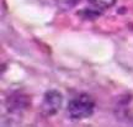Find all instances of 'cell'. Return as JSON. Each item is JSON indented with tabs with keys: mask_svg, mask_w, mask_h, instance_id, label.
I'll return each instance as SVG.
<instances>
[{
	"mask_svg": "<svg viewBox=\"0 0 133 127\" xmlns=\"http://www.w3.org/2000/svg\"><path fill=\"white\" fill-rule=\"evenodd\" d=\"M95 109V101L88 94H80L76 98L71 99L68 104L66 112L71 120H83L90 117Z\"/></svg>",
	"mask_w": 133,
	"mask_h": 127,
	"instance_id": "1",
	"label": "cell"
},
{
	"mask_svg": "<svg viewBox=\"0 0 133 127\" xmlns=\"http://www.w3.org/2000/svg\"><path fill=\"white\" fill-rule=\"evenodd\" d=\"M90 4L94 6L99 8V9H109L111 6H114L116 0H89Z\"/></svg>",
	"mask_w": 133,
	"mask_h": 127,
	"instance_id": "3",
	"label": "cell"
},
{
	"mask_svg": "<svg viewBox=\"0 0 133 127\" xmlns=\"http://www.w3.org/2000/svg\"><path fill=\"white\" fill-rule=\"evenodd\" d=\"M62 103H63V96L59 91H57V90H48L47 93L44 94V96H43L42 111L48 116L54 115L61 109Z\"/></svg>",
	"mask_w": 133,
	"mask_h": 127,
	"instance_id": "2",
	"label": "cell"
}]
</instances>
